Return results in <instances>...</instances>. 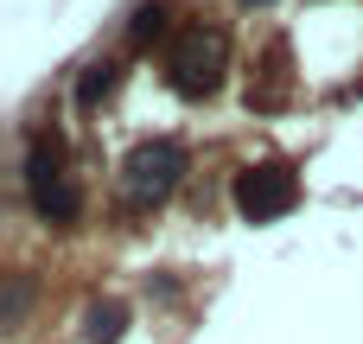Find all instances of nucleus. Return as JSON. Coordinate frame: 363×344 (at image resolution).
I'll use <instances>...</instances> for the list:
<instances>
[{
	"instance_id": "f257e3e1",
	"label": "nucleus",
	"mask_w": 363,
	"mask_h": 344,
	"mask_svg": "<svg viewBox=\"0 0 363 344\" xmlns=\"http://www.w3.org/2000/svg\"><path fill=\"white\" fill-rule=\"evenodd\" d=\"M223 64H230V38L217 26H204V19L179 26L172 45H166V83L179 96H211L223 83Z\"/></svg>"
},
{
	"instance_id": "f03ea898",
	"label": "nucleus",
	"mask_w": 363,
	"mask_h": 344,
	"mask_svg": "<svg viewBox=\"0 0 363 344\" xmlns=\"http://www.w3.org/2000/svg\"><path fill=\"white\" fill-rule=\"evenodd\" d=\"M294 204H300V172L287 160H255L236 172V211L249 223H281Z\"/></svg>"
},
{
	"instance_id": "7ed1b4c3",
	"label": "nucleus",
	"mask_w": 363,
	"mask_h": 344,
	"mask_svg": "<svg viewBox=\"0 0 363 344\" xmlns=\"http://www.w3.org/2000/svg\"><path fill=\"white\" fill-rule=\"evenodd\" d=\"M185 179V147L179 140H140L134 153H128V166H121V185H128V198L134 204H160V198H172V185Z\"/></svg>"
},
{
	"instance_id": "20e7f679",
	"label": "nucleus",
	"mask_w": 363,
	"mask_h": 344,
	"mask_svg": "<svg viewBox=\"0 0 363 344\" xmlns=\"http://www.w3.org/2000/svg\"><path fill=\"white\" fill-rule=\"evenodd\" d=\"M51 185H64V140L45 128V134H32V147H26V192L45 198Z\"/></svg>"
},
{
	"instance_id": "39448f33",
	"label": "nucleus",
	"mask_w": 363,
	"mask_h": 344,
	"mask_svg": "<svg viewBox=\"0 0 363 344\" xmlns=\"http://www.w3.org/2000/svg\"><path fill=\"white\" fill-rule=\"evenodd\" d=\"M121 332H128V306H121V300L89 306V319H83V338H89V344H115Z\"/></svg>"
},
{
	"instance_id": "423d86ee",
	"label": "nucleus",
	"mask_w": 363,
	"mask_h": 344,
	"mask_svg": "<svg viewBox=\"0 0 363 344\" xmlns=\"http://www.w3.org/2000/svg\"><path fill=\"white\" fill-rule=\"evenodd\" d=\"M32 211H38L45 223H77V211H83V192L64 179V185H51L45 198H32Z\"/></svg>"
},
{
	"instance_id": "0eeeda50",
	"label": "nucleus",
	"mask_w": 363,
	"mask_h": 344,
	"mask_svg": "<svg viewBox=\"0 0 363 344\" xmlns=\"http://www.w3.org/2000/svg\"><path fill=\"white\" fill-rule=\"evenodd\" d=\"M128 38H134V45H153V38H166V6H160V0L134 6V19H128Z\"/></svg>"
},
{
	"instance_id": "6e6552de",
	"label": "nucleus",
	"mask_w": 363,
	"mask_h": 344,
	"mask_svg": "<svg viewBox=\"0 0 363 344\" xmlns=\"http://www.w3.org/2000/svg\"><path fill=\"white\" fill-rule=\"evenodd\" d=\"M108 89H115V64H89V70H83V83H77V102H83V109H96Z\"/></svg>"
},
{
	"instance_id": "1a4fd4ad",
	"label": "nucleus",
	"mask_w": 363,
	"mask_h": 344,
	"mask_svg": "<svg viewBox=\"0 0 363 344\" xmlns=\"http://www.w3.org/2000/svg\"><path fill=\"white\" fill-rule=\"evenodd\" d=\"M19 313H26V274H13L6 287V326H19Z\"/></svg>"
}]
</instances>
